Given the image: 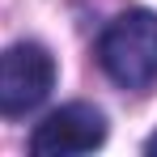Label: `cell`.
<instances>
[{"label":"cell","instance_id":"1","mask_svg":"<svg viewBox=\"0 0 157 157\" xmlns=\"http://www.w3.org/2000/svg\"><path fill=\"white\" fill-rule=\"evenodd\" d=\"M98 64L119 89H149L157 81V13H119L98 38Z\"/></svg>","mask_w":157,"mask_h":157},{"label":"cell","instance_id":"2","mask_svg":"<svg viewBox=\"0 0 157 157\" xmlns=\"http://www.w3.org/2000/svg\"><path fill=\"white\" fill-rule=\"evenodd\" d=\"M55 59L43 43H13L0 51V115L21 119L51 98Z\"/></svg>","mask_w":157,"mask_h":157},{"label":"cell","instance_id":"3","mask_svg":"<svg viewBox=\"0 0 157 157\" xmlns=\"http://www.w3.org/2000/svg\"><path fill=\"white\" fill-rule=\"evenodd\" d=\"M106 140V119L98 106L89 102H68L51 110L34 136H30V153L34 157H77V153H94Z\"/></svg>","mask_w":157,"mask_h":157},{"label":"cell","instance_id":"4","mask_svg":"<svg viewBox=\"0 0 157 157\" xmlns=\"http://www.w3.org/2000/svg\"><path fill=\"white\" fill-rule=\"evenodd\" d=\"M144 153H157V136H153V140H149V144H144Z\"/></svg>","mask_w":157,"mask_h":157}]
</instances>
